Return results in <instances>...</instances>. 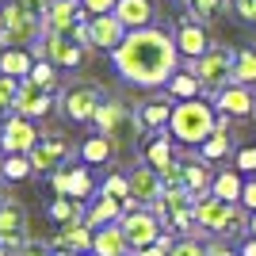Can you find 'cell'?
Segmentation results:
<instances>
[{
  "label": "cell",
  "mask_w": 256,
  "mask_h": 256,
  "mask_svg": "<svg viewBox=\"0 0 256 256\" xmlns=\"http://www.w3.org/2000/svg\"><path fill=\"white\" fill-rule=\"evenodd\" d=\"M126 27H122V20H118L115 12H107V16H88L80 27H76V42L88 46V50H107L115 54L118 46H122V38H126Z\"/></svg>",
  "instance_id": "obj_5"
},
{
  "label": "cell",
  "mask_w": 256,
  "mask_h": 256,
  "mask_svg": "<svg viewBox=\"0 0 256 256\" xmlns=\"http://www.w3.org/2000/svg\"><path fill=\"white\" fill-rule=\"evenodd\" d=\"M27 157H31L34 172H46V176H54V172H62V168H65V160L73 157V146H69L62 134H50V138H38V146H34Z\"/></svg>",
  "instance_id": "obj_11"
},
{
  "label": "cell",
  "mask_w": 256,
  "mask_h": 256,
  "mask_svg": "<svg viewBox=\"0 0 256 256\" xmlns=\"http://www.w3.org/2000/svg\"><path fill=\"white\" fill-rule=\"evenodd\" d=\"M168 256H210V248H206L203 241H195V237H180V241L168 248Z\"/></svg>",
  "instance_id": "obj_38"
},
{
  "label": "cell",
  "mask_w": 256,
  "mask_h": 256,
  "mask_svg": "<svg viewBox=\"0 0 256 256\" xmlns=\"http://www.w3.org/2000/svg\"><path fill=\"white\" fill-rule=\"evenodd\" d=\"M84 50L88 46H80L73 38V34H46L42 31V38L31 46V54H34V62H50V65H58V69H76V65L84 62Z\"/></svg>",
  "instance_id": "obj_8"
},
{
  "label": "cell",
  "mask_w": 256,
  "mask_h": 256,
  "mask_svg": "<svg viewBox=\"0 0 256 256\" xmlns=\"http://www.w3.org/2000/svg\"><path fill=\"white\" fill-rule=\"evenodd\" d=\"M241 256H256V237H248L245 245H241Z\"/></svg>",
  "instance_id": "obj_46"
},
{
  "label": "cell",
  "mask_w": 256,
  "mask_h": 256,
  "mask_svg": "<svg viewBox=\"0 0 256 256\" xmlns=\"http://www.w3.org/2000/svg\"><path fill=\"white\" fill-rule=\"evenodd\" d=\"M38 146V130H34V118L23 115H8L4 126H0V150L8 157H27V153Z\"/></svg>",
  "instance_id": "obj_9"
},
{
  "label": "cell",
  "mask_w": 256,
  "mask_h": 256,
  "mask_svg": "<svg viewBox=\"0 0 256 256\" xmlns=\"http://www.w3.org/2000/svg\"><path fill=\"white\" fill-rule=\"evenodd\" d=\"M20 84H23V80L0 73V118L16 115V104H20Z\"/></svg>",
  "instance_id": "obj_33"
},
{
  "label": "cell",
  "mask_w": 256,
  "mask_h": 256,
  "mask_svg": "<svg viewBox=\"0 0 256 256\" xmlns=\"http://www.w3.org/2000/svg\"><path fill=\"white\" fill-rule=\"evenodd\" d=\"M16 256H54V252H50V248L42 245V241H27V245H23V248H20Z\"/></svg>",
  "instance_id": "obj_44"
},
{
  "label": "cell",
  "mask_w": 256,
  "mask_h": 256,
  "mask_svg": "<svg viewBox=\"0 0 256 256\" xmlns=\"http://www.w3.org/2000/svg\"><path fill=\"white\" fill-rule=\"evenodd\" d=\"M234 168H237V172H256V146H245V150H237Z\"/></svg>",
  "instance_id": "obj_39"
},
{
  "label": "cell",
  "mask_w": 256,
  "mask_h": 256,
  "mask_svg": "<svg viewBox=\"0 0 256 256\" xmlns=\"http://www.w3.org/2000/svg\"><path fill=\"white\" fill-rule=\"evenodd\" d=\"M80 8H84L88 16H107V12L118 8V0H80Z\"/></svg>",
  "instance_id": "obj_40"
},
{
  "label": "cell",
  "mask_w": 256,
  "mask_h": 256,
  "mask_svg": "<svg viewBox=\"0 0 256 256\" xmlns=\"http://www.w3.org/2000/svg\"><path fill=\"white\" fill-rule=\"evenodd\" d=\"M92 234H96V230H88L84 222H69V226H62V234H58V248L84 256L88 248H92Z\"/></svg>",
  "instance_id": "obj_23"
},
{
  "label": "cell",
  "mask_w": 256,
  "mask_h": 256,
  "mask_svg": "<svg viewBox=\"0 0 256 256\" xmlns=\"http://www.w3.org/2000/svg\"><path fill=\"white\" fill-rule=\"evenodd\" d=\"M130 256H168V248H160V245H150V248H134Z\"/></svg>",
  "instance_id": "obj_45"
},
{
  "label": "cell",
  "mask_w": 256,
  "mask_h": 256,
  "mask_svg": "<svg viewBox=\"0 0 256 256\" xmlns=\"http://www.w3.org/2000/svg\"><path fill=\"white\" fill-rule=\"evenodd\" d=\"M115 73L138 88H168V80L180 73V46L160 27H142L122 38L115 54Z\"/></svg>",
  "instance_id": "obj_1"
},
{
  "label": "cell",
  "mask_w": 256,
  "mask_h": 256,
  "mask_svg": "<svg viewBox=\"0 0 256 256\" xmlns=\"http://www.w3.org/2000/svg\"><path fill=\"white\" fill-rule=\"evenodd\" d=\"M27 80H34V84H42V88H50V92H54V84H58V65H50L46 58H42V62H34V69H31Z\"/></svg>",
  "instance_id": "obj_37"
},
{
  "label": "cell",
  "mask_w": 256,
  "mask_h": 256,
  "mask_svg": "<svg viewBox=\"0 0 256 256\" xmlns=\"http://www.w3.org/2000/svg\"><path fill=\"white\" fill-rule=\"evenodd\" d=\"M218 111L214 104L206 100H180V104L172 107V118H168V134L184 146H203L210 138L214 130H218Z\"/></svg>",
  "instance_id": "obj_2"
},
{
  "label": "cell",
  "mask_w": 256,
  "mask_h": 256,
  "mask_svg": "<svg viewBox=\"0 0 256 256\" xmlns=\"http://www.w3.org/2000/svg\"><path fill=\"white\" fill-rule=\"evenodd\" d=\"M241 206L248 214H256V180H245V192H241Z\"/></svg>",
  "instance_id": "obj_43"
},
{
  "label": "cell",
  "mask_w": 256,
  "mask_h": 256,
  "mask_svg": "<svg viewBox=\"0 0 256 256\" xmlns=\"http://www.w3.org/2000/svg\"><path fill=\"white\" fill-rule=\"evenodd\" d=\"M130 195H134L142 206H153L160 195H164L160 172L153 168V164H134V172H130Z\"/></svg>",
  "instance_id": "obj_17"
},
{
  "label": "cell",
  "mask_w": 256,
  "mask_h": 256,
  "mask_svg": "<svg viewBox=\"0 0 256 256\" xmlns=\"http://www.w3.org/2000/svg\"><path fill=\"white\" fill-rule=\"evenodd\" d=\"M8 252H12V248H8V245H4V241H0V256H8Z\"/></svg>",
  "instance_id": "obj_49"
},
{
  "label": "cell",
  "mask_w": 256,
  "mask_h": 256,
  "mask_svg": "<svg viewBox=\"0 0 256 256\" xmlns=\"http://www.w3.org/2000/svg\"><path fill=\"white\" fill-rule=\"evenodd\" d=\"M92 122H96L100 134H107V138L115 142V150H122V146H130V142H138L142 130H146V118H142L138 111L122 107L118 100H104V107L96 111Z\"/></svg>",
  "instance_id": "obj_3"
},
{
  "label": "cell",
  "mask_w": 256,
  "mask_h": 256,
  "mask_svg": "<svg viewBox=\"0 0 256 256\" xmlns=\"http://www.w3.org/2000/svg\"><path fill=\"white\" fill-rule=\"evenodd\" d=\"M104 195H111V199H118V203H126V199H130V176L111 172V176L104 180Z\"/></svg>",
  "instance_id": "obj_36"
},
{
  "label": "cell",
  "mask_w": 256,
  "mask_h": 256,
  "mask_svg": "<svg viewBox=\"0 0 256 256\" xmlns=\"http://www.w3.org/2000/svg\"><path fill=\"white\" fill-rule=\"evenodd\" d=\"M142 118H146V130H168V118H172V107L153 100V104L142 107Z\"/></svg>",
  "instance_id": "obj_35"
},
{
  "label": "cell",
  "mask_w": 256,
  "mask_h": 256,
  "mask_svg": "<svg viewBox=\"0 0 256 256\" xmlns=\"http://www.w3.org/2000/svg\"><path fill=\"white\" fill-rule=\"evenodd\" d=\"M0 31H4V8H0Z\"/></svg>",
  "instance_id": "obj_52"
},
{
  "label": "cell",
  "mask_w": 256,
  "mask_h": 256,
  "mask_svg": "<svg viewBox=\"0 0 256 256\" xmlns=\"http://www.w3.org/2000/svg\"><path fill=\"white\" fill-rule=\"evenodd\" d=\"M176 46H180L184 58H203L210 50V34H206V23H195V20H180L176 23Z\"/></svg>",
  "instance_id": "obj_18"
},
{
  "label": "cell",
  "mask_w": 256,
  "mask_h": 256,
  "mask_svg": "<svg viewBox=\"0 0 256 256\" xmlns=\"http://www.w3.org/2000/svg\"><path fill=\"white\" fill-rule=\"evenodd\" d=\"M84 16L88 12L80 8V0H54V8L46 12V20H42V31L46 34H76Z\"/></svg>",
  "instance_id": "obj_13"
},
{
  "label": "cell",
  "mask_w": 256,
  "mask_h": 256,
  "mask_svg": "<svg viewBox=\"0 0 256 256\" xmlns=\"http://www.w3.org/2000/svg\"><path fill=\"white\" fill-rule=\"evenodd\" d=\"M54 256H76V252H65V248H62V252H54Z\"/></svg>",
  "instance_id": "obj_51"
},
{
  "label": "cell",
  "mask_w": 256,
  "mask_h": 256,
  "mask_svg": "<svg viewBox=\"0 0 256 256\" xmlns=\"http://www.w3.org/2000/svg\"><path fill=\"white\" fill-rule=\"evenodd\" d=\"M234 84H256V50H237L234 58Z\"/></svg>",
  "instance_id": "obj_32"
},
{
  "label": "cell",
  "mask_w": 256,
  "mask_h": 256,
  "mask_svg": "<svg viewBox=\"0 0 256 256\" xmlns=\"http://www.w3.org/2000/svg\"><path fill=\"white\" fill-rule=\"evenodd\" d=\"M84 206L76 203V199H65V195H58L50 203V218L54 222H62V226H69V222H84Z\"/></svg>",
  "instance_id": "obj_30"
},
{
  "label": "cell",
  "mask_w": 256,
  "mask_h": 256,
  "mask_svg": "<svg viewBox=\"0 0 256 256\" xmlns=\"http://www.w3.org/2000/svg\"><path fill=\"white\" fill-rule=\"evenodd\" d=\"M214 111L226 118H248L256 115V92L248 84H226L222 92H214Z\"/></svg>",
  "instance_id": "obj_12"
},
{
  "label": "cell",
  "mask_w": 256,
  "mask_h": 256,
  "mask_svg": "<svg viewBox=\"0 0 256 256\" xmlns=\"http://www.w3.org/2000/svg\"><path fill=\"white\" fill-rule=\"evenodd\" d=\"M248 237H256V214H248Z\"/></svg>",
  "instance_id": "obj_48"
},
{
  "label": "cell",
  "mask_w": 256,
  "mask_h": 256,
  "mask_svg": "<svg viewBox=\"0 0 256 256\" xmlns=\"http://www.w3.org/2000/svg\"><path fill=\"white\" fill-rule=\"evenodd\" d=\"M180 8L188 12V20L210 23V20H218L226 8H234V0H180Z\"/></svg>",
  "instance_id": "obj_25"
},
{
  "label": "cell",
  "mask_w": 256,
  "mask_h": 256,
  "mask_svg": "<svg viewBox=\"0 0 256 256\" xmlns=\"http://www.w3.org/2000/svg\"><path fill=\"white\" fill-rule=\"evenodd\" d=\"M38 38H42V23L34 20L20 0H8V4H4V31H0V46H4V50H12V46L27 50V46H34Z\"/></svg>",
  "instance_id": "obj_7"
},
{
  "label": "cell",
  "mask_w": 256,
  "mask_h": 256,
  "mask_svg": "<svg viewBox=\"0 0 256 256\" xmlns=\"http://www.w3.org/2000/svg\"><path fill=\"white\" fill-rule=\"evenodd\" d=\"M92 252L96 256H126V252H134L130 248V241H126V234H122V226H104V230H96L92 234Z\"/></svg>",
  "instance_id": "obj_20"
},
{
  "label": "cell",
  "mask_w": 256,
  "mask_h": 256,
  "mask_svg": "<svg viewBox=\"0 0 256 256\" xmlns=\"http://www.w3.org/2000/svg\"><path fill=\"white\" fill-rule=\"evenodd\" d=\"M226 153H230V118L222 115V118H218V130L199 146V157H203V160H222Z\"/></svg>",
  "instance_id": "obj_26"
},
{
  "label": "cell",
  "mask_w": 256,
  "mask_h": 256,
  "mask_svg": "<svg viewBox=\"0 0 256 256\" xmlns=\"http://www.w3.org/2000/svg\"><path fill=\"white\" fill-rule=\"evenodd\" d=\"M0 241L8 248H16V252L27 245V210H23L20 203L0 206Z\"/></svg>",
  "instance_id": "obj_16"
},
{
  "label": "cell",
  "mask_w": 256,
  "mask_h": 256,
  "mask_svg": "<svg viewBox=\"0 0 256 256\" xmlns=\"http://www.w3.org/2000/svg\"><path fill=\"white\" fill-rule=\"evenodd\" d=\"M199 92H203V84H199V76L188 73V69L168 80V96H176V100H199Z\"/></svg>",
  "instance_id": "obj_31"
},
{
  "label": "cell",
  "mask_w": 256,
  "mask_h": 256,
  "mask_svg": "<svg viewBox=\"0 0 256 256\" xmlns=\"http://www.w3.org/2000/svg\"><path fill=\"white\" fill-rule=\"evenodd\" d=\"M54 192L65 195V199H76V203H84L88 195L96 192V184H92V176H88V168H62L50 176Z\"/></svg>",
  "instance_id": "obj_15"
},
{
  "label": "cell",
  "mask_w": 256,
  "mask_h": 256,
  "mask_svg": "<svg viewBox=\"0 0 256 256\" xmlns=\"http://www.w3.org/2000/svg\"><path fill=\"white\" fill-rule=\"evenodd\" d=\"M115 157V142L107 138V134H92V138L80 146V160L84 164H104V160Z\"/></svg>",
  "instance_id": "obj_28"
},
{
  "label": "cell",
  "mask_w": 256,
  "mask_h": 256,
  "mask_svg": "<svg viewBox=\"0 0 256 256\" xmlns=\"http://www.w3.org/2000/svg\"><path fill=\"white\" fill-rule=\"evenodd\" d=\"M234 12L245 23H256V0H234Z\"/></svg>",
  "instance_id": "obj_42"
},
{
  "label": "cell",
  "mask_w": 256,
  "mask_h": 256,
  "mask_svg": "<svg viewBox=\"0 0 256 256\" xmlns=\"http://www.w3.org/2000/svg\"><path fill=\"white\" fill-rule=\"evenodd\" d=\"M54 111V92L42 84H34V80H23L20 84V104H16V115L23 118H42Z\"/></svg>",
  "instance_id": "obj_14"
},
{
  "label": "cell",
  "mask_w": 256,
  "mask_h": 256,
  "mask_svg": "<svg viewBox=\"0 0 256 256\" xmlns=\"http://www.w3.org/2000/svg\"><path fill=\"white\" fill-rule=\"evenodd\" d=\"M241 192H245V180H241V172H218L210 184V195L226 199V203H241Z\"/></svg>",
  "instance_id": "obj_27"
},
{
  "label": "cell",
  "mask_w": 256,
  "mask_h": 256,
  "mask_svg": "<svg viewBox=\"0 0 256 256\" xmlns=\"http://www.w3.org/2000/svg\"><path fill=\"white\" fill-rule=\"evenodd\" d=\"M58 104H62L69 122H92L96 111L104 107V88H100L96 80H73V84L62 88Z\"/></svg>",
  "instance_id": "obj_6"
},
{
  "label": "cell",
  "mask_w": 256,
  "mask_h": 256,
  "mask_svg": "<svg viewBox=\"0 0 256 256\" xmlns=\"http://www.w3.org/2000/svg\"><path fill=\"white\" fill-rule=\"evenodd\" d=\"M20 4H23L27 12H31V16H34L38 23H42V20H46V12L54 8V0H20Z\"/></svg>",
  "instance_id": "obj_41"
},
{
  "label": "cell",
  "mask_w": 256,
  "mask_h": 256,
  "mask_svg": "<svg viewBox=\"0 0 256 256\" xmlns=\"http://www.w3.org/2000/svg\"><path fill=\"white\" fill-rule=\"evenodd\" d=\"M122 203L118 199H111V195H104L100 192L96 195V203L88 206V214H84V226L88 230H104V226H115V222H122Z\"/></svg>",
  "instance_id": "obj_19"
},
{
  "label": "cell",
  "mask_w": 256,
  "mask_h": 256,
  "mask_svg": "<svg viewBox=\"0 0 256 256\" xmlns=\"http://www.w3.org/2000/svg\"><path fill=\"white\" fill-rule=\"evenodd\" d=\"M115 16L122 20L126 31H142V27L153 23V0H118Z\"/></svg>",
  "instance_id": "obj_21"
},
{
  "label": "cell",
  "mask_w": 256,
  "mask_h": 256,
  "mask_svg": "<svg viewBox=\"0 0 256 256\" xmlns=\"http://www.w3.org/2000/svg\"><path fill=\"white\" fill-rule=\"evenodd\" d=\"M210 256H241V252H230V248H222V245H214V248H210Z\"/></svg>",
  "instance_id": "obj_47"
},
{
  "label": "cell",
  "mask_w": 256,
  "mask_h": 256,
  "mask_svg": "<svg viewBox=\"0 0 256 256\" xmlns=\"http://www.w3.org/2000/svg\"><path fill=\"white\" fill-rule=\"evenodd\" d=\"M34 69V54L31 50H20V46H12V50H0V73L4 76H16V80H27Z\"/></svg>",
  "instance_id": "obj_22"
},
{
  "label": "cell",
  "mask_w": 256,
  "mask_h": 256,
  "mask_svg": "<svg viewBox=\"0 0 256 256\" xmlns=\"http://www.w3.org/2000/svg\"><path fill=\"white\" fill-rule=\"evenodd\" d=\"M234 58H237V50L210 46L203 58H188V73L199 76V84L206 92H222L226 84H234Z\"/></svg>",
  "instance_id": "obj_4"
},
{
  "label": "cell",
  "mask_w": 256,
  "mask_h": 256,
  "mask_svg": "<svg viewBox=\"0 0 256 256\" xmlns=\"http://www.w3.org/2000/svg\"><path fill=\"white\" fill-rule=\"evenodd\" d=\"M210 168H206V160H184V188L195 195V199H203V195H210Z\"/></svg>",
  "instance_id": "obj_24"
},
{
  "label": "cell",
  "mask_w": 256,
  "mask_h": 256,
  "mask_svg": "<svg viewBox=\"0 0 256 256\" xmlns=\"http://www.w3.org/2000/svg\"><path fill=\"white\" fill-rule=\"evenodd\" d=\"M172 134L168 130H157V138L150 142V146H146V164H153V168H164V164H172Z\"/></svg>",
  "instance_id": "obj_29"
},
{
  "label": "cell",
  "mask_w": 256,
  "mask_h": 256,
  "mask_svg": "<svg viewBox=\"0 0 256 256\" xmlns=\"http://www.w3.org/2000/svg\"><path fill=\"white\" fill-rule=\"evenodd\" d=\"M4 203H8V199H4V184H0V206H4Z\"/></svg>",
  "instance_id": "obj_50"
},
{
  "label": "cell",
  "mask_w": 256,
  "mask_h": 256,
  "mask_svg": "<svg viewBox=\"0 0 256 256\" xmlns=\"http://www.w3.org/2000/svg\"><path fill=\"white\" fill-rule=\"evenodd\" d=\"M31 172H34L31 157H4V160H0V180H12V184H20V180H27Z\"/></svg>",
  "instance_id": "obj_34"
},
{
  "label": "cell",
  "mask_w": 256,
  "mask_h": 256,
  "mask_svg": "<svg viewBox=\"0 0 256 256\" xmlns=\"http://www.w3.org/2000/svg\"><path fill=\"white\" fill-rule=\"evenodd\" d=\"M118 226H122V234H126L130 248H150V245H157V237L164 234V230H160V218H157L153 210H146V206L126 210Z\"/></svg>",
  "instance_id": "obj_10"
}]
</instances>
